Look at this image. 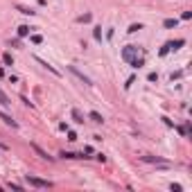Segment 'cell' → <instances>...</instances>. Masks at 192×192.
<instances>
[{
	"mask_svg": "<svg viewBox=\"0 0 192 192\" xmlns=\"http://www.w3.org/2000/svg\"><path fill=\"white\" fill-rule=\"evenodd\" d=\"M25 181L30 183L32 188H41V190H45V188H52V183H50V181H43V179L32 176V174H27V176H25Z\"/></svg>",
	"mask_w": 192,
	"mask_h": 192,
	"instance_id": "1",
	"label": "cell"
},
{
	"mask_svg": "<svg viewBox=\"0 0 192 192\" xmlns=\"http://www.w3.org/2000/svg\"><path fill=\"white\" fill-rule=\"evenodd\" d=\"M136 57H138V45H127L124 50H122V59H124L127 63L131 59H136Z\"/></svg>",
	"mask_w": 192,
	"mask_h": 192,
	"instance_id": "2",
	"label": "cell"
},
{
	"mask_svg": "<svg viewBox=\"0 0 192 192\" xmlns=\"http://www.w3.org/2000/svg\"><path fill=\"white\" fill-rule=\"evenodd\" d=\"M68 70H70V72H75V75H77V77H79V79H81V81H84V84H86V86H93V81H91V79H88V77H86V75H84V72H79V70H77V68H75V66H68Z\"/></svg>",
	"mask_w": 192,
	"mask_h": 192,
	"instance_id": "3",
	"label": "cell"
},
{
	"mask_svg": "<svg viewBox=\"0 0 192 192\" xmlns=\"http://www.w3.org/2000/svg\"><path fill=\"white\" fill-rule=\"evenodd\" d=\"M32 149H34V152H36V154H39V156H41V158H45V161H50V163H52V161H54V156H50V154H48V152H45V149H41V147H39V145H32Z\"/></svg>",
	"mask_w": 192,
	"mask_h": 192,
	"instance_id": "4",
	"label": "cell"
},
{
	"mask_svg": "<svg viewBox=\"0 0 192 192\" xmlns=\"http://www.w3.org/2000/svg\"><path fill=\"white\" fill-rule=\"evenodd\" d=\"M0 120L5 122V124L14 127V129H16V127H18V122H16V120H11V115H7V113H2V111H0Z\"/></svg>",
	"mask_w": 192,
	"mask_h": 192,
	"instance_id": "5",
	"label": "cell"
},
{
	"mask_svg": "<svg viewBox=\"0 0 192 192\" xmlns=\"http://www.w3.org/2000/svg\"><path fill=\"white\" fill-rule=\"evenodd\" d=\"M142 161H147V163H158V165H167L165 158H158V156H142Z\"/></svg>",
	"mask_w": 192,
	"mask_h": 192,
	"instance_id": "6",
	"label": "cell"
},
{
	"mask_svg": "<svg viewBox=\"0 0 192 192\" xmlns=\"http://www.w3.org/2000/svg\"><path fill=\"white\" fill-rule=\"evenodd\" d=\"M36 61H39V63H41V66H43V68H48V70H50V72H52V75H57V77H59V75H61V72H59V70H57V68H52V66H50V63H48V61H43V59H39V57H36Z\"/></svg>",
	"mask_w": 192,
	"mask_h": 192,
	"instance_id": "7",
	"label": "cell"
},
{
	"mask_svg": "<svg viewBox=\"0 0 192 192\" xmlns=\"http://www.w3.org/2000/svg\"><path fill=\"white\" fill-rule=\"evenodd\" d=\"M129 66L138 70V68H142V66H145V59H142V57H136V59H131V61H129Z\"/></svg>",
	"mask_w": 192,
	"mask_h": 192,
	"instance_id": "8",
	"label": "cell"
},
{
	"mask_svg": "<svg viewBox=\"0 0 192 192\" xmlns=\"http://www.w3.org/2000/svg\"><path fill=\"white\" fill-rule=\"evenodd\" d=\"M70 115H72V120H75L77 124H84V115H81V111H77V109H72V111H70Z\"/></svg>",
	"mask_w": 192,
	"mask_h": 192,
	"instance_id": "9",
	"label": "cell"
},
{
	"mask_svg": "<svg viewBox=\"0 0 192 192\" xmlns=\"http://www.w3.org/2000/svg\"><path fill=\"white\" fill-rule=\"evenodd\" d=\"M88 118H91V120L95 122V124H102V122H104V118H102L97 111H91V113H88Z\"/></svg>",
	"mask_w": 192,
	"mask_h": 192,
	"instance_id": "10",
	"label": "cell"
},
{
	"mask_svg": "<svg viewBox=\"0 0 192 192\" xmlns=\"http://www.w3.org/2000/svg\"><path fill=\"white\" fill-rule=\"evenodd\" d=\"M183 43H185L183 39H176V41H170V43H167V48H170V50H179Z\"/></svg>",
	"mask_w": 192,
	"mask_h": 192,
	"instance_id": "11",
	"label": "cell"
},
{
	"mask_svg": "<svg viewBox=\"0 0 192 192\" xmlns=\"http://www.w3.org/2000/svg\"><path fill=\"white\" fill-rule=\"evenodd\" d=\"M61 156L63 158H86L84 154H75V152H61Z\"/></svg>",
	"mask_w": 192,
	"mask_h": 192,
	"instance_id": "12",
	"label": "cell"
},
{
	"mask_svg": "<svg viewBox=\"0 0 192 192\" xmlns=\"http://www.w3.org/2000/svg\"><path fill=\"white\" fill-rule=\"evenodd\" d=\"M32 30H34V27H27V25H20V27H18V36H27V34H30Z\"/></svg>",
	"mask_w": 192,
	"mask_h": 192,
	"instance_id": "13",
	"label": "cell"
},
{
	"mask_svg": "<svg viewBox=\"0 0 192 192\" xmlns=\"http://www.w3.org/2000/svg\"><path fill=\"white\" fill-rule=\"evenodd\" d=\"M163 25H165L167 30H172V27H176V25H179V20H176V18H167L165 23H163Z\"/></svg>",
	"mask_w": 192,
	"mask_h": 192,
	"instance_id": "14",
	"label": "cell"
},
{
	"mask_svg": "<svg viewBox=\"0 0 192 192\" xmlns=\"http://www.w3.org/2000/svg\"><path fill=\"white\" fill-rule=\"evenodd\" d=\"M2 61H5V66H14V57H11L9 52H5V54H2Z\"/></svg>",
	"mask_w": 192,
	"mask_h": 192,
	"instance_id": "15",
	"label": "cell"
},
{
	"mask_svg": "<svg viewBox=\"0 0 192 192\" xmlns=\"http://www.w3.org/2000/svg\"><path fill=\"white\" fill-rule=\"evenodd\" d=\"M18 11H20V14H27V16H34V14H36V11L27 9V7H23V5H18Z\"/></svg>",
	"mask_w": 192,
	"mask_h": 192,
	"instance_id": "16",
	"label": "cell"
},
{
	"mask_svg": "<svg viewBox=\"0 0 192 192\" xmlns=\"http://www.w3.org/2000/svg\"><path fill=\"white\" fill-rule=\"evenodd\" d=\"M30 39H32V43H36V45H39V43H43V36H41V34H32Z\"/></svg>",
	"mask_w": 192,
	"mask_h": 192,
	"instance_id": "17",
	"label": "cell"
},
{
	"mask_svg": "<svg viewBox=\"0 0 192 192\" xmlns=\"http://www.w3.org/2000/svg\"><path fill=\"white\" fill-rule=\"evenodd\" d=\"M138 30H142V25H140V23H133V25L129 27L127 32H129V34H133V32H138Z\"/></svg>",
	"mask_w": 192,
	"mask_h": 192,
	"instance_id": "18",
	"label": "cell"
},
{
	"mask_svg": "<svg viewBox=\"0 0 192 192\" xmlns=\"http://www.w3.org/2000/svg\"><path fill=\"white\" fill-rule=\"evenodd\" d=\"M93 34H95L97 41H102V27H95V32H93Z\"/></svg>",
	"mask_w": 192,
	"mask_h": 192,
	"instance_id": "19",
	"label": "cell"
},
{
	"mask_svg": "<svg viewBox=\"0 0 192 192\" xmlns=\"http://www.w3.org/2000/svg\"><path fill=\"white\" fill-rule=\"evenodd\" d=\"M91 20V14H84V16H79V23H88Z\"/></svg>",
	"mask_w": 192,
	"mask_h": 192,
	"instance_id": "20",
	"label": "cell"
},
{
	"mask_svg": "<svg viewBox=\"0 0 192 192\" xmlns=\"http://www.w3.org/2000/svg\"><path fill=\"white\" fill-rule=\"evenodd\" d=\"M167 52H170V48H167V43H165V45H163V48H161V52H158V54H161V57H165V54H167Z\"/></svg>",
	"mask_w": 192,
	"mask_h": 192,
	"instance_id": "21",
	"label": "cell"
},
{
	"mask_svg": "<svg viewBox=\"0 0 192 192\" xmlns=\"http://www.w3.org/2000/svg\"><path fill=\"white\" fill-rule=\"evenodd\" d=\"M170 190H172V192H181V185H179V183H172V185H170Z\"/></svg>",
	"mask_w": 192,
	"mask_h": 192,
	"instance_id": "22",
	"label": "cell"
},
{
	"mask_svg": "<svg viewBox=\"0 0 192 192\" xmlns=\"http://www.w3.org/2000/svg\"><path fill=\"white\" fill-rule=\"evenodd\" d=\"M68 140H77V133L70 131V129H68Z\"/></svg>",
	"mask_w": 192,
	"mask_h": 192,
	"instance_id": "23",
	"label": "cell"
},
{
	"mask_svg": "<svg viewBox=\"0 0 192 192\" xmlns=\"http://www.w3.org/2000/svg\"><path fill=\"white\" fill-rule=\"evenodd\" d=\"M133 81H136V77H129V79H127V84H124V88H129L133 84Z\"/></svg>",
	"mask_w": 192,
	"mask_h": 192,
	"instance_id": "24",
	"label": "cell"
},
{
	"mask_svg": "<svg viewBox=\"0 0 192 192\" xmlns=\"http://www.w3.org/2000/svg\"><path fill=\"white\" fill-rule=\"evenodd\" d=\"M147 79H149V81H156L158 75H156V72H149V77H147Z\"/></svg>",
	"mask_w": 192,
	"mask_h": 192,
	"instance_id": "25",
	"label": "cell"
},
{
	"mask_svg": "<svg viewBox=\"0 0 192 192\" xmlns=\"http://www.w3.org/2000/svg\"><path fill=\"white\" fill-rule=\"evenodd\" d=\"M11 190H23V185H18V183H9Z\"/></svg>",
	"mask_w": 192,
	"mask_h": 192,
	"instance_id": "26",
	"label": "cell"
},
{
	"mask_svg": "<svg viewBox=\"0 0 192 192\" xmlns=\"http://www.w3.org/2000/svg\"><path fill=\"white\" fill-rule=\"evenodd\" d=\"M181 18H183V20H190V18H192V14H190V11H183Z\"/></svg>",
	"mask_w": 192,
	"mask_h": 192,
	"instance_id": "27",
	"label": "cell"
},
{
	"mask_svg": "<svg viewBox=\"0 0 192 192\" xmlns=\"http://www.w3.org/2000/svg\"><path fill=\"white\" fill-rule=\"evenodd\" d=\"M0 77H5V70H2V68H0Z\"/></svg>",
	"mask_w": 192,
	"mask_h": 192,
	"instance_id": "28",
	"label": "cell"
}]
</instances>
